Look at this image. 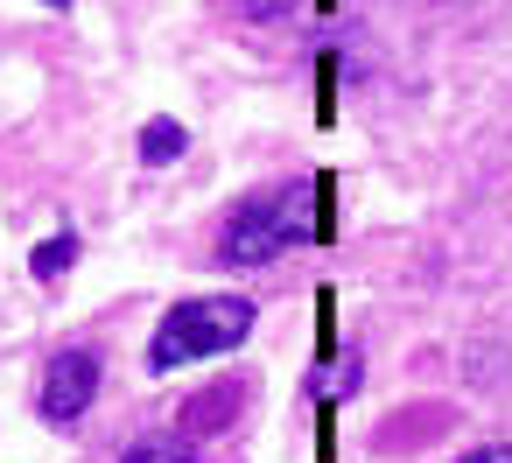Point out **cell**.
Masks as SVG:
<instances>
[{
  "label": "cell",
  "mask_w": 512,
  "mask_h": 463,
  "mask_svg": "<svg viewBox=\"0 0 512 463\" xmlns=\"http://www.w3.org/2000/svg\"><path fill=\"white\" fill-rule=\"evenodd\" d=\"M316 239V211H309V190H267V197H246L225 232H218V260L225 267H267L295 246Z\"/></svg>",
  "instance_id": "6da1fadb"
},
{
  "label": "cell",
  "mask_w": 512,
  "mask_h": 463,
  "mask_svg": "<svg viewBox=\"0 0 512 463\" xmlns=\"http://www.w3.org/2000/svg\"><path fill=\"white\" fill-rule=\"evenodd\" d=\"M253 337V302L246 295H204V302H176L148 344V372H176L197 358H218L232 344Z\"/></svg>",
  "instance_id": "7a4b0ae2"
},
{
  "label": "cell",
  "mask_w": 512,
  "mask_h": 463,
  "mask_svg": "<svg viewBox=\"0 0 512 463\" xmlns=\"http://www.w3.org/2000/svg\"><path fill=\"white\" fill-rule=\"evenodd\" d=\"M92 400H99V358L92 351H57L50 372H43V421L71 428Z\"/></svg>",
  "instance_id": "3957f363"
},
{
  "label": "cell",
  "mask_w": 512,
  "mask_h": 463,
  "mask_svg": "<svg viewBox=\"0 0 512 463\" xmlns=\"http://www.w3.org/2000/svg\"><path fill=\"white\" fill-rule=\"evenodd\" d=\"M120 463H197V442H190L183 428H176V435H141Z\"/></svg>",
  "instance_id": "277c9868"
},
{
  "label": "cell",
  "mask_w": 512,
  "mask_h": 463,
  "mask_svg": "<svg viewBox=\"0 0 512 463\" xmlns=\"http://www.w3.org/2000/svg\"><path fill=\"white\" fill-rule=\"evenodd\" d=\"M176 155H183V127H176V120H155V127L141 134V162L162 169V162H176Z\"/></svg>",
  "instance_id": "5b68a950"
},
{
  "label": "cell",
  "mask_w": 512,
  "mask_h": 463,
  "mask_svg": "<svg viewBox=\"0 0 512 463\" xmlns=\"http://www.w3.org/2000/svg\"><path fill=\"white\" fill-rule=\"evenodd\" d=\"M71 260H78V239H71V232H57V239H43V246H36V274H43V281L71 274Z\"/></svg>",
  "instance_id": "8992f818"
},
{
  "label": "cell",
  "mask_w": 512,
  "mask_h": 463,
  "mask_svg": "<svg viewBox=\"0 0 512 463\" xmlns=\"http://www.w3.org/2000/svg\"><path fill=\"white\" fill-rule=\"evenodd\" d=\"M239 8H246L253 22H274V15H288V8H295V0H239Z\"/></svg>",
  "instance_id": "52a82bcc"
},
{
  "label": "cell",
  "mask_w": 512,
  "mask_h": 463,
  "mask_svg": "<svg viewBox=\"0 0 512 463\" xmlns=\"http://www.w3.org/2000/svg\"><path fill=\"white\" fill-rule=\"evenodd\" d=\"M463 463H512V449H477V456H463Z\"/></svg>",
  "instance_id": "ba28073f"
},
{
  "label": "cell",
  "mask_w": 512,
  "mask_h": 463,
  "mask_svg": "<svg viewBox=\"0 0 512 463\" xmlns=\"http://www.w3.org/2000/svg\"><path fill=\"white\" fill-rule=\"evenodd\" d=\"M50 8H64V0H50Z\"/></svg>",
  "instance_id": "9c48e42d"
}]
</instances>
